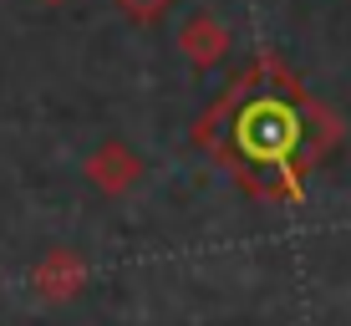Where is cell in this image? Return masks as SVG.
Segmentation results:
<instances>
[{"label":"cell","mask_w":351,"mask_h":326,"mask_svg":"<svg viewBox=\"0 0 351 326\" xmlns=\"http://www.w3.org/2000/svg\"><path fill=\"white\" fill-rule=\"evenodd\" d=\"M87 281V265H82L71 250H51L41 265H36V296H51V301H66L82 291Z\"/></svg>","instance_id":"6da1fadb"},{"label":"cell","mask_w":351,"mask_h":326,"mask_svg":"<svg viewBox=\"0 0 351 326\" xmlns=\"http://www.w3.org/2000/svg\"><path fill=\"white\" fill-rule=\"evenodd\" d=\"M138 174H143L138 153H128L123 143H107L102 153H92V159H87V178H92V184H102L107 194H123L128 184H138Z\"/></svg>","instance_id":"7a4b0ae2"},{"label":"cell","mask_w":351,"mask_h":326,"mask_svg":"<svg viewBox=\"0 0 351 326\" xmlns=\"http://www.w3.org/2000/svg\"><path fill=\"white\" fill-rule=\"evenodd\" d=\"M178 46L189 51V62L214 67V62H219V56L229 51V31H224L214 16H193L189 26H184V36H178Z\"/></svg>","instance_id":"3957f363"},{"label":"cell","mask_w":351,"mask_h":326,"mask_svg":"<svg viewBox=\"0 0 351 326\" xmlns=\"http://www.w3.org/2000/svg\"><path fill=\"white\" fill-rule=\"evenodd\" d=\"M168 5H173V0H117V10H123L128 21H143V26H148V21H158Z\"/></svg>","instance_id":"277c9868"},{"label":"cell","mask_w":351,"mask_h":326,"mask_svg":"<svg viewBox=\"0 0 351 326\" xmlns=\"http://www.w3.org/2000/svg\"><path fill=\"white\" fill-rule=\"evenodd\" d=\"M41 5H62V0H41Z\"/></svg>","instance_id":"5b68a950"}]
</instances>
